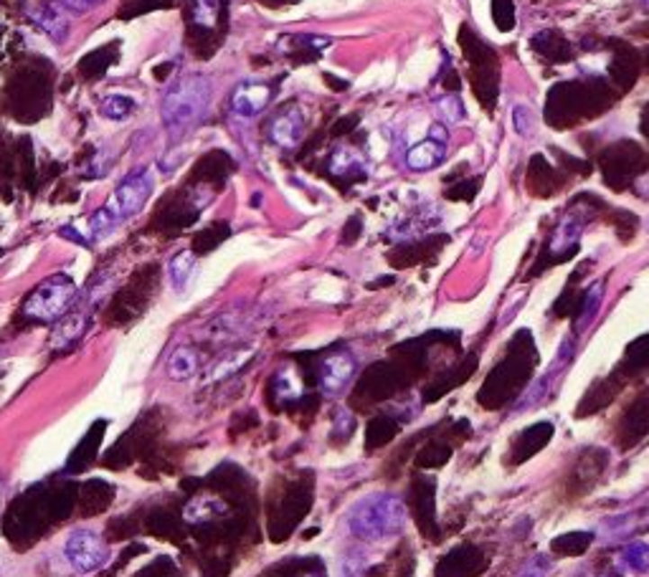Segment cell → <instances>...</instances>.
Segmentation results:
<instances>
[{"label":"cell","instance_id":"obj_1","mask_svg":"<svg viewBox=\"0 0 649 577\" xmlns=\"http://www.w3.org/2000/svg\"><path fill=\"white\" fill-rule=\"evenodd\" d=\"M211 94H213V86L208 76L188 74L176 79L160 102V120L166 124L167 135L178 139L185 132H191L195 124L203 120L211 104Z\"/></svg>","mask_w":649,"mask_h":577},{"label":"cell","instance_id":"obj_2","mask_svg":"<svg viewBox=\"0 0 649 577\" xmlns=\"http://www.w3.org/2000/svg\"><path fill=\"white\" fill-rule=\"evenodd\" d=\"M409 511L396 494H368L347 509V529L363 542H383L401 535Z\"/></svg>","mask_w":649,"mask_h":577},{"label":"cell","instance_id":"obj_3","mask_svg":"<svg viewBox=\"0 0 649 577\" xmlns=\"http://www.w3.org/2000/svg\"><path fill=\"white\" fill-rule=\"evenodd\" d=\"M77 302V284L67 274H54L43 279L23 302V315L33 322L51 324L69 315Z\"/></svg>","mask_w":649,"mask_h":577},{"label":"cell","instance_id":"obj_4","mask_svg":"<svg viewBox=\"0 0 649 577\" xmlns=\"http://www.w3.org/2000/svg\"><path fill=\"white\" fill-rule=\"evenodd\" d=\"M64 557L77 573H97L110 560V550L99 532L89 527H77L67 535Z\"/></svg>","mask_w":649,"mask_h":577},{"label":"cell","instance_id":"obj_5","mask_svg":"<svg viewBox=\"0 0 649 577\" xmlns=\"http://www.w3.org/2000/svg\"><path fill=\"white\" fill-rule=\"evenodd\" d=\"M152 191H155V178H152L150 170L148 167H135L114 188V198H112L110 206L117 210V216L122 220L132 218V216H138L140 210L148 206Z\"/></svg>","mask_w":649,"mask_h":577},{"label":"cell","instance_id":"obj_6","mask_svg":"<svg viewBox=\"0 0 649 577\" xmlns=\"http://www.w3.org/2000/svg\"><path fill=\"white\" fill-rule=\"evenodd\" d=\"M446 150H449V132L444 124L434 122L428 127L427 138L406 150L403 163L411 173H428V170H437L446 160Z\"/></svg>","mask_w":649,"mask_h":577},{"label":"cell","instance_id":"obj_7","mask_svg":"<svg viewBox=\"0 0 649 577\" xmlns=\"http://www.w3.org/2000/svg\"><path fill=\"white\" fill-rule=\"evenodd\" d=\"M356 372H358V360L353 352H347V350L330 352L320 362V390L325 395H340L347 385L353 383Z\"/></svg>","mask_w":649,"mask_h":577},{"label":"cell","instance_id":"obj_8","mask_svg":"<svg viewBox=\"0 0 649 577\" xmlns=\"http://www.w3.org/2000/svg\"><path fill=\"white\" fill-rule=\"evenodd\" d=\"M275 92L276 86L272 82H239L231 92V111L239 117H257L269 107Z\"/></svg>","mask_w":649,"mask_h":577},{"label":"cell","instance_id":"obj_9","mask_svg":"<svg viewBox=\"0 0 649 577\" xmlns=\"http://www.w3.org/2000/svg\"><path fill=\"white\" fill-rule=\"evenodd\" d=\"M304 138V117L297 107H287L276 114L269 122V139L282 150H294L300 147Z\"/></svg>","mask_w":649,"mask_h":577},{"label":"cell","instance_id":"obj_10","mask_svg":"<svg viewBox=\"0 0 649 577\" xmlns=\"http://www.w3.org/2000/svg\"><path fill=\"white\" fill-rule=\"evenodd\" d=\"M226 511H229V507H226L221 496H194L183 509V519L194 524V527H203V524L223 517Z\"/></svg>","mask_w":649,"mask_h":577},{"label":"cell","instance_id":"obj_11","mask_svg":"<svg viewBox=\"0 0 649 577\" xmlns=\"http://www.w3.org/2000/svg\"><path fill=\"white\" fill-rule=\"evenodd\" d=\"M28 15H31V21L41 28L43 33H49L54 41H64V36H67V28H69V21H67L64 13H61V5H59V3H43V5H33Z\"/></svg>","mask_w":649,"mask_h":577},{"label":"cell","instance_id":"obj_12","mask_svg":"<svg viewBox=\"0 0 649 577\" xmlns=\"http://www.w3.org/2000/svg\"><path fill=\"white\" fill-rule=\"evenodd\" d=\"M198 368H201V360H198V352H195L194 347H188V344H180L176 347L166 360V372L170 380H176V383H185V380H191L198 375Z\"/></svg>","mask_w":649,"mask_h":577},{"label":"cell","instance_id":"obj_13","mask_svg":"<svg viewBox=\"0 0 649 577\" xmlns=\"http://www.w3.org/2000/svg\"><path fill=\"white\" fill-rule=\"evenodd\" d=\"M195 271V253L194 251H178L170 262H167V281L173 291H183L188 287V281L194 279Z\"/></svg>","mask_w":649,"mask_h":577},{"label":"cell","instance_id":"obj_14","mask_svg":"<svg viewBox=\"0 0 649 577\" xmlns=\"http://www.w3.org/2000/svg\"><path fill=\"white\" fill-rule=\"evenodd\" d=\"M122 223V218L117 216V210L112 206H104L95 210L89 220H86V231H89V241L95 244L99 238H104V235H110L117 226Z\"/></svg>","mask_w":649,"mask_h":577},{"label":"cell","instance_id":"obj_15","mask_svg":"<svg viewBox=\"0 0 649 577\" xmlns=\"http://www.w3.org/2000/svg\"><path fill=\"white\" fill-rule=\"evenodd\" d=\"M330 173L335 178H353L363 173V160L356 150L350 147H335L330 155Z\"/></svg>","mask_w":649,"mask_h":577},{"label":"cell","instance_id":"obj_16","mask_svg":"<svg viewBox=\"0 0 649 577\" xmlns=\"http://www.w3.org/2000/svg\"><path fill=\"white\" fill-rule=\"evenodd\" d=\"M86 319H89V316L84 315V312H69L64 319H59L54 332L56 347H59V344L77 342L84 334V330H86Z\"/></svg>","mask_w":649,"mask_h":577},{"label":"cell","instance_id":"obj_17","mask_svg":"<svg viewBox=\"0 0 649 577\" xmlns=\"http://www.w3.org/2000/svg\"><path fill=\"white\" fill-rule=\"evenodd\" d=\"M601 302H604V281H596L589 287V291L583 294V302H581L579 309V319H576V332H583L599 315L601 309Z\"/></svg>","mask_w":649,"mask_h":577},{"label":"cell","instance_id":"obj_18","mask_svg":"<svg viewBox=\"0 0 649 577\" xmlns=\"http://www.w3.org/2000/svg\"><path fill=\"white\" fill-rule=\"evenodd\" d=\"M135 99L127 94H110L102 99V104H99V114L104 117V120H110V122H125L127 117L135 111Z\"/></svg>","mask_w":649,"mask_h":577},{"label":"cell","instance_id":"obj_19","mask_svg":"<svg viewBox=\"0 0 649 577\" xmlns=\"http://www.w3.org/2000/svg\"><path fill=\"white\" fill-rule=\"evenodd\" d=\"M223 0H191V18L198 28L213 31L221 18Z\"/></svg>","mask_w":649,"mask_h":577},{"label":"cell","instance_id":"obj_20","mask_svg":"<svg viewBox=\"0 0 649 577\" xmlns=\"http://www.w3.org/2000/svg\"><path fill=\"white\" fill-rule=\"evenodd\" d=\"M251 358V350H236V352H229V355H221L211 365L208 370V380H221V377H229L234 375L236 370L244 368V362Z\"/></svg>","mask_w":649,"mask_h":577},{"label":"cell","instance_id":"obj_21","mask_svg":"<svg viewBox=\"0 0 649 577\" xmlns=\"http://www.w3.org/2000/svg\"><path fill=\"white\" fill-rule=\"evenodd\" d=\"M622 564L629 570V573H649V545L647 542H632L629 547L622 550Z\"/></svg>","mask_w":649,"mask_h":577},{"label":"cell","instance_id":"obj_22","mask_svg":"<svg viewBox=\"0 0 649 577\" xmlns=\"http://www.w3.org/2000/svg\"><path fill=\"white\" fill-rule=\"evenodd\" d=\"M512 129H515L518 138H525V139L536 135V129H538V117H536L533 107H527V104H515V107H512Z\"/></svg>","mask_w":649,"mask_h":577},{"label":"cell","instance_id":"obj_23","mask_svg":"<svg viewBox=\"0 0 649 577\" xmlns=\"http://www.w3.org/2000/svg\"><path fill=\"white\" fill-rule=\"evenodd\" d=\"M437 110L442 114L444 122L459 124L467 120V107H464V102H462L456 94L439 96V99H437Z\"/></svg>","mask_w":649,"mask_h":577},{"label":"cell","instance_id":"obj_24","mask_svg":"<svg viewBox=\"0 0 649 577\" xmlns=\"http://www.w3.org/2000/svg\"><path fill=\"white\" fill-rule=\"evenodd\" d=\"M275 390L279 398H300V393H302V385H300V377H297L294 372L282 370L279 375H276Z\"/></svg>","mask_w":649,"mask_h":577},{"label":"cell","instance_id":"obj_25","mask_svg":"<svg viewBox=\"0 0 649 577\" xmlns=\"http://www.w3.org/2000/svg\"><path fill=\"white\" fill-rule=\"evenodd\" d=\"M581 234V226L573 218H566L561 223V228L555 231V238H553V248L561 251V248H568L571 244H576V238Z\"/></svg>","mask_w":649,"mask_h":577},{"label":"cell","instance_id":"obj_26","mask_svg":"<svg viewBox=\"0 0 649 577\" xmlns=\"http://www.w3.org/2000/svg\"><path fill=\"white\" fill-rule=\"evenodd\" d=\"M353 428H356V421H353V415H350V413L343 411V408H338V411L332 413V436L347 439Z\"/></svg>","mask_w":649,"mask_h":577},{"label":"cell","instance_id":"obj_27","mask_svg":"<svg viewBox=\"0 0 649 577\" xmlns=\"http://www.w3.org/2000/svg\"><path fill=\"white\" fill-rule=\"evenodd\" d=\"M548 570H551V560H548L545 555H536V557L520 570V575L518 577H545L548 575Z\"/></svg>","mask_w":649,"mask_h":577},{"label":"cell","instance_id":"obj_28","mask_svg":"<svg viewBox=\"0 0 649 577\" xmlns=\"http://www.w3.org/2000/svg\"><path fill=\"white\" fill-rule=\"evenodd\" d=\"M61 8H67L71 13H86V11H92L95 5H99L102 0H56Z\"/></svg>","mask_w":649,"mask_h":577},{"label":"cell","instance_id":"obj_29","mask_svg":"<svg viewBox=\"0 0 649 577\" xmlns=\"http://www.w3.org/2000/svg\"><path fill=\"white\" fill-rule=\"evenodd\" d=\"M642 3H644V5H649V0H642Z\"/></svg>","mask_w":649,"mask_h":577},{"label":"cell","instance_id":"obj_30","mask_svg":"<svg viewBox=\"0 0 649 577\" xmlns=\"http://www.w3.org/2000/svg\"><path fill=\"white\" fill-rule=\"evenodd\" d=\"M599 577H614V575H599Z\"/></svg>","mask_w":649,"mask_h":577}]
</instances>
